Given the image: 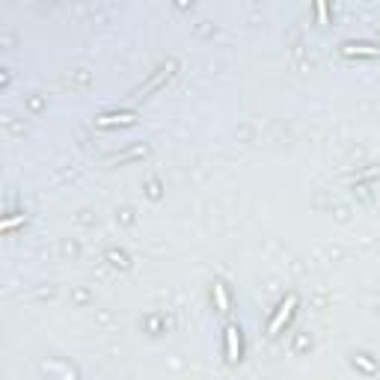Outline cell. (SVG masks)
<instances>
[{"instance_id":"cell-2","label":"cell","mask_w":380,"mask_h":380,"mask_svg":"<svg viewBox=\"0 0 380 380\" xmlns=\"http://www.w3.org/2000/svg\"><path fill=\"white\" fill-rule=\"evenodd\" d=\"M238 359H241V330L235 324H229L226 327V363L235 366Z\"/></svg>"},{"instance_id":"cell-3","label":"cell","mask_w":380,"mask_h":380,"mask_svg":"<svg viewBox=\"0 0 380 380\" xmlns=\"http://www.w3.org/2000/svg\"><path fill=\"white\" fill-rule=\"evenodd\" d=\"M342 54L345 57H380V48L368 42H345L342 45Z\"/></svg>"},{"instance_id":"cell-7","label":"cell","mask_w":380,"mask_h":380,"mask_svg":"<svg viewBox=\"0 0 380 380\" xmlns=\"http://www.w3.org/2000/svg\"><path fill=\"white\" fill-rule=\"evenodd\" d=\"M354 363H359V366H363V368H366V372H375V366H372V363H368V359H366V357H354Z\"/></svg>"},{"instance_id":"cell-1","label":"cell","mask_w":380,"mask_h":380,"mask_svg":"<svg viewBox=\"0 0 380 380\" xmlns=\"http://www.w3.org/2000/svg\"><path fill=\"white\" fill-rule=\"evenodd\" d=\"M294 309H297V297L294 294H288L283 303L276 306V312H274V318H270V324H268V336H276L279 330L285 327L288 321H292V315H294Z\"/></svg>"},{"instance_id":"cell-4","label":"cell","mask_w":380,"mask_h":380,"mask_svg":"<svg viewBox=\"0 0 380 380\" xmlns=\"http://www.w3.org/2000/svg\"><path fill=\"white\" fill-rule=\"evenodd\" d=\"M137 116L134 113H107V116H98L95 125H102V128H113V125H134Z\"/></svg>"},{"instance_id":"cell-6","label":"cell","mask_w":380,"mask_h":380,"mask_svg":"<svg viewBox=\"0 0 380 380\" xmlns=\"http://www.w3.org/2000/svg\"><path fill=\"white\" fill-rule=\"evenodd\" d=\"M143 155H146V146H137V149L125 152V155H119V158H113V161H119V164H125V161H131V158H143Z\"/></svg>"},{"instance_id":"cell-5","label":"cell","mask_w":380,"mask_h":380,"mask_svg":"<svg viewBox=\"0 0 380 380\" xmlns=\"http://www.w3.org/2000/svg\"><path fill=\"white\" fill-rule=\"evenodd\" d=\"M214 297H217V312L229 315V292H226L223 283H214Z\"/></svg>"}]
</instances>
